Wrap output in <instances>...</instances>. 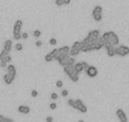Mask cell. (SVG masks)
I'll return each mask as SVG.
<instances>
[{
  "mask_svg": "<svg viewBox=\"0 0 129 122\" xmlns=\"http://www.w3.org/2000/svg\"><path fill=\"white\" fill-rule=\"evenodd\" d=\"M67 103H69V106L70 107H72L74 109H76V111H79L80 113H86L87 112V106L81 100V99H69L67 100Z\"/></svg>",
  "mask_w": 129,
  "mask_h": 122,
  "instance_id": "1",
  "label": "cell"
},
{
  "mask_svg": "<svg viewBox=\"0 0 129 122\" xmlns=\"http://www.w3.org/2000/svg\"><path fill=\"white\" fill-rule=\"evenodd\" d=\"M63 71H64V74H66L74 83H77V82H79L80 73L76 71V69H75L74 65H64V66H63Z\"/></svg>",
  "mask_w": 129,
  "mask_h": 122,
  "instance_id": "2",
  "label": "cell"
},
{
  "mask_svg": "<svg viewBox=\"0 0 129 122\" xmlns=\"http://www.w3.org/2000/svg\"><path fill=\"white\" fill-rule=\"evenodd\" d=\"M22 28H23V21L22 19L15 21L14 27H13V38L15 41L22 39Z\"/></svg>",
  "mask_w": 129,
  "mask_h": 122,
  "instance_id": "3",
  "label": "cell"
},
{
  "mask_svg": "<svg viewBox=\"0 0 129 122\" xmlns=\"http://www.w3.org/2000/svg\"><path fill=\"white\" fill-rule=\"evenodd\" d=\"M82 52V41H75L71 46V50H70V56H77L79 53Z\"/></svg>",
  "mask_w": 129,
  "mask_h": 122,
  "instance_id": "4",
  "label": "cell"
},
{
  "mask_svg": "<svg viewBox=\"0 0 129 122\" xmlns=\"http://www.w3.org/2000/svg\"><path fill=\"white\" fill-rule=\"evenodd\" d=\"M10 61H12V56L9 55V52H7V51H2V52H0V66H2V68H7V65L10 63Z\"/></svg>",
  "mask_w": 129,
  "mask_h": 122,
  "instance_id": "5",
  "label": "cell"
},
{
  "mask_svg": "<svg viewBox=\"0 0 129 122\" xmlns=\"http://www.w3.org/2000/svg\"><path fill=\"white\" fill-rule=\"evenodd\" d=\"M92 18L95 22H101L103 21V7L101 5H96L92 9Z\"/></svg>",
  "mask_w": 129,
  "mask_h": 122,
  "instance_id": "6",
  "label": "cell"
},
{
  "mask_svg": "<svg viewBox=\"0 0 129 122\" xmlns=\"http://www.w3.org/2000/svg\"><path fill=\"white\" fill-rule=\"evenodd\" d=\"M129 55V47L125 45H118L116 46V56L119 57H125Z\"/></svg>",
  "mask_w": 129,
  "mask_h": 122,
  "instance_id": "7",
  "label": "cell"
},
{
  "mask_svg": "<svg viewBox=\"0 0 129 122\" xmlns=\"http://www.w3.org/2000/svg\"><path fill=\"white\" fill-rule=\"evenodd\" d=\"M85 73H86V75L89 76V78H96L98 76V74H99V70H98V68L96 66H94V65H89V68L85 70Z\"/></svg>",
  "mask_w": 129,
  "mask_h": 122,
  "instance_id": "8",
  "label": "cell"
},
{
  "mask_svg": "<svg viewBox=\"0 0 129 122\" xmlns=\"http://www.w3.org/2000/svg\"><path fill=\"white\" fill-rule=\"evenodd\" d=\"M108 36H109L110 45H113V46H118V45H119V36H118L115 32L109 31V32H108Z\"/></svg>",
  "mask_w": 129,
  "mask_h": 122,
  "instance_id": "9",
  "label": "cell"
},
{
  "mask_svg": "<svg viewBox=\"0 0 129 122\" xmlns=\"http://www.w3.org/2000/svg\"><path fill=\"white\" fill-rule=\"evenodd\" d=\"M75 69L77 73H81V71H85L87 68H89V64L86 63V61H79V63H75L74 64Z\"/></svg>",
  "mask_w": 129,
  "mask_h": 122,
  "instance_id": "10",
  "label": "cell"
},
{
  "mask_svg": "<svg viewBox=\"0 0 129 122\" xmlns=\"http://www.w3.org/2000/svg\"><path fill=\"white\" fill-rule=\"evenodd\" d=\"M105 50H106V55H108L109 57H114V56H116V46L108 45V46H105Z\"/></svg>",
  "mask_w": 129,
  "mask_h": 122,
  "instance_id": "11",
  "label": "cell"
},
{
  "mask_svg": "<svg viewBox=\"0 0 129 122\" xmlns=\"http://www.w3.org/2000/svg\"><path fill=\"white\" fill-rule=\"evenodd\" d=\"M116 117H118V119H119L120 122H126V121H128V117H126L125 112H124L121 108H118V109H116Z\"/></svg>",
  "mask_w": 129,
  "mask_h": 122,
  "instance_id": "12",
  "label": "cell"
},
{
  "mask_svg": "<svg viewBox=\"0 0 129 122\" xmlns=\"http://www.w3.org/2000/svg\"><path fill=\"white\" fill-rule=\"evenodd\" d=\"M103 47H104V43H103V41H101L100 37H99L96 41L92 42V51H99V50H101Z\"/></svg>",
  "mask_w": 129,
  "mask_h": 122,
  "instance_id": "13",
  "label": "cell"
},
{
  "mask_svg": "<svg viewBox=\"0 0 129 122\" xmlns=\"http://www.w3.org/2000/svg\"><path fill=\"white\" fill-rule=\"evenodd\" d=\"M100 36H101V34H100V31H99V29H92V31H90L89 34H87V37H89L90 39H92V41H96Z\"/></svg>",
  "mask_w": 129,
  "mask_h": 122,
  "instance_id": "14",
  "label": "cell"
},
{
  "mask_svg": "<svg viewBox=\"0 0 129 122\" xmlns=\"http://www.w3.org/2000/svg\"><path fill=\"white\" fill-rule=\"evenodd\" d=\"M14 79H15V76H14V75H12V74H9V73H5V75L3 76L4 83H5V84H8V85H10V84L14 82Z\"/></svg>",
  "mask_w": 129,
  "mask_h": 122,
  "instance_id": "15",
  "label": "cell"
},
{
  "mask_svg": "<svg viewBox=\"0 0 129 122\" xmlns=\"http://www.w3.org/2000/svg\"><path fill=\"white\" fill-rule=\"evenodd\" d=\"M12 48H13V41H12V39H7V41L4 42V47H3V50L7 51V52H10Z\"/></svg>",
  "mask_w": 129,
  "mask_h": 122,
  "instance_id": "16",
  "label": "cell"
},
{
  "mask_svg": "<svg viewBox=\"0 0 129 122\" xmlns=\"http://www.w3.org/2000/svg\"><path fill=\"white\" fill-rule=\"evenodd\" d=\"M18 112H19V113H23V114H28V113L30 112V107H29V106L22 104V106L18 107Z\"/></svg>",
  "mask_w": 129,
  "mask_h": 122,
  "instance_id": "17",
  "label": "cell"
},
{
  "mask_svg": "<svg viewBox=\"0 0 129 122\" xmlns=\"http://www.w3.org/2000/svg\"><path fill=\"white\" fill-rule=\"evenodd\" d=\"M5 70H7V73H9V74H12V75H14V76H17V68H15L14 65H12V64H9V65H7V68H5Z\"/></svg>",
  "mask_w": 129,
  "mask_h": 122,
  "instance_id": "18",
  "label": "cell"
},
{
  "mask_svg": "<svg viewBox=\"0 0 129 122\" xmlns=\"http://www.w3.org/2000/svg\"><path fill=\"white\" fill-rule=\"evenodd\" d=\"M58 50H59V53H69L70 55L71 47L70 46H62V47H58Z\"/></svg>",
  "mask_w": 129,
  "mask_h": 122,
  "instance_id": "19",
  "label": "cell"
},
{
  "mask_svg": "<svg viewBox=\"0 0 129 122\" xmlns=\"http://www.w3.org/2000/svg\"><path fill=\"white\" fill-rule=\"evenodd\" d=\"M52 60H54V55H53V52L51 51L49 53H47V55L44 56V61H46V63H51Z\"/></svg>",
  "mask_w": 129,
  "mask_h": 122,
  "instance_id": "20",
  "label": "cell"
},
{
  "mask_svg": "<svg viewBox=\"0 0 129 122\" xmlns=\"http://www.w3.org/2000/svg\"><path fill=\"white\" fill-rule=\"evenodd\" d=\"M0 122H13V118H9V117L0 114Z\"/></svg>",
  "mask_w": 129,
  "mask_h": 122,
  "instance_id": "21",
  "label": "cell"
},
{
  "mask_svg": "<svg viewBox=\"0 0 129 122\" xmlns=\"http://www.w3.org/2000/svg\"><path fill=\"white\" fill-rule=\"evenodd\" d=\"M33 36H34V37H36V38H39V37H41V36H42V32H41V31H39V29H36V31H34V32H33Z\"/></svg>",
  "mask_w": 129,
  "mask_h": 122,
  "instance_id": "22",
  "label": "cell"
},
{
  "mask_svg": "<svg viewBox=\"0 0 129 122\" xmlns=\"http://www.w3.org/2000/svg\"><path fill=\"white\" fill-rule=\"evenodd\" d=\"M14 48H15L17 51H22V50H23V45L18 42V43H15V46H14Z\"/></svg>",
  "mask_w": 129,
  "mask_h": 122,
  "instance_id": "23",
  "label": "cell"
},
{
  "mask_svg": "<svg viewBox=\"0 0 129 122\" xmlns=\"http://www.w3.org/2000/svg\"><path fill=\"white\" fill-rule=\"evenodd\" d=\"M56 108H57V103H56V102H52V103H49V109L54 111Z\"/></svg>",
  "mask_w": 129,
  "mask_h": 122,
  "instance_id": "24",
  "label": "cell"
},
{
  "mask_svg": "<svg viewBox=\"0 0 129 122\" xmlns=\"http://www.w3.org/2000/svg\"><path fill=\"white\" fill-rule=\"evenodd\" d=\"M54 4L57 7H63V0H54Z\"/></svg>",
  "mask_w": 129,
  "mask_h": 122,
  "instance_id": "25",
  "label": "cell"
},
{
  "mask_svg": "<svg viewBox=\"0 0 129 122\" xmlns=\"http://www.w3.org/2000/svg\"><path fill=\"white\" fill-rule=\"evenodd\" d=\"M61 95H62V97H67V95H69V90H67V89H62V90H61Z\"/></svg>",
  "mask_w": 129,
  "mask_h": 122,
  "instance_id": "26",
  "label": "cell"
},
{
  "mask_svg": "<svg viewBox=\"0 0 129 122\" xmlns=\"http://www.w3.org/2000/svg\"><path fill=\"white\" fill-rule=\"evenodd\" d=\"M49 45H52V46H56V45H57V39H56L54 37H53V38H51V39H49Z\"/></svg>",
  "mask_w": 129,
  "mask_h": 122,
  "instance_id": "27",
  "label": "cell"
},
{
  "mask_svg": "<svg viewBox=\"0 0 129 122\" xmlns=\"http://www.w3.org/2000/svg\"><path fill=\"white\" fill-rule=\"evenodd\" d=\"M56 87H57V88H62V87H63V82H62V80H57V82H56Z\"/></svg>",
  "mask_w": 129,
  "mask_h": 122,
  "instance_id": "28",
  "label": "cell"
},
{
  "mask_svg": "<svg viewBox=\"0 0 129 122\" xmlns=\"http://www.w3.org/2000/svg\"><path fill=\"white\" fill-rule=\"evenodd\" d=\"M30 95H32L33 98H37V97H38V92H37L36 89H33V90L30 92Z\"/></svg>",
  "mask_w": 129,
  "mask_h": 122,
  "instance_id": "29",
  "label": "cell"
},
{
  "mask_svg": "<svg viewBox=\"0 0 129 122\" xmlns=\"http://www.w3.org/2000/svg\"><path fill=\"white\" fill-rule=\"evenodd\" d=\"M28 37H29V34L27 32H22V39H28Z\"/></svg>",
  "mask_w": 129,
  "mask_h": 122,
  "instance_id": "30",
  "label": "cell"
},
{
  "mask_svg": "<svg viewBox=\"0 0 129 122\" xmlns=\"http://www.w3.org/2000/svg\"><path fill=\"white\" fill-rule=\"evenodd\" d=\"M42 45H43V42H42L39 38H37V41H36V46H37V47H42Z\"/></svg>",
  "mask_w": 129,
  "mask_h": 122,
  "instance_id": "31",
  "label": "cell"
},
{
  "mask_svg": "<svg viewBox=\"0 0 129 122\" xmlns=\"http://www.w3.org/2000/svg\"><path fill=\"white\" fill-rule=\"evenodd\" d=\"M57 98H58V94H57V93H52V94H51V99H52V100H56Z\"/></svg>",
  "mask_w": 129,
  "mask_h": 122,
  "instance_id": "32",
  "label": "cell"
},
{
  "mask_svg": "<svg viewBox=\"0 0 129 122\" xmlns=\"http://www.w3.org/2000/svg\"><path fill=\"white\" fill-rule=\"evenodd\" d=\"M71 4V0H63V5H70Z\"/></svg>",
  "mask_w": 129,
  "mask_h": 122,
  "instance_id": "33",
  "label": "cell"
},
{
  "mask_svg": "<svg viewBox=\"0 0 129 122\" xmlns=\"http://www.w3.org/2000/svg\"><path fill=\"white\" fill-rule=\"evenodd\" d=\"M46 121H47V122H52V121H53V117H51V116H48V117L46 118Z\"/></svg>",
  "mask_w": 129,
  "mask_h": 122,
  "instance_id": "34",
  "label": "cell"
}]
</instances>
